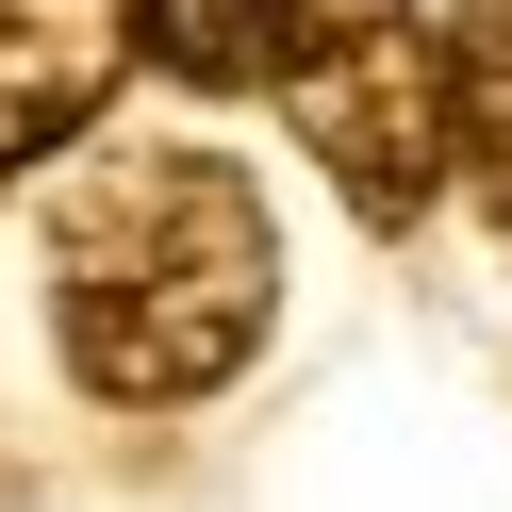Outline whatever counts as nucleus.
I'll list each match as a JSON object with an SVG mask.
<instances>
[{
	"label": "nucleus",
	"mask_w": 512,
	"mask_h": 512,
	"mask_svg": "<svg viewBox=\"0 0 512 512\" xmlns=\"http://www.w3.org/2000/svg\"><path fill=\"white\" fill-rule=\"evenodd\" d=\"M281 248L265 199H248L215 149L182 133H67L50 166V331H67V380L116 413H182L265 347Z\"/></svg>",
	"instance_id": "f257e3e1"
},
{
	"label": "nucleus",
	"mask_w": 512,
	"mask_h": 512,
	"mask_svg": "<svg viewBox=\"0 0 512 512\" xmlns=\"http://www.w3.org/2000/svg\"><path fill=\"white\" fill-rule=\"evenodd\" d=\"M265 83L364 232H413L446 199V34H413V0H281Z\"/></svg>",
	"instance_id": "f03ea898"
},
{
	"label": "nucleus",
	"mask_w": 512,
	"mask_h": 512,
	"mask_svg": "<svg viewBox=\"0 0 512 512\" xmlns=\"http://www.w3.org/2000/svg\"><path fill=\"white\" fill-rule=\"evenodd\" d=\"M446 166L479 182V215L512 232V0L446 17Z\"/></svg>",
	"instance_id": "7ed1b4c3"
},
{
	"label": "nucleus",
	"mask_w": 512,
	"mask_h": 512,
	"mask_svg": "<svg viewBox=\"0 0 512 512\" xmlns=\"http://www.w3.org/2000/svg\"><path fill=\"white\" fill-rule=\"evenodd\" d=\"M116 34H133L166 83L215 100V83H265L281 67V0H116Z\"/></svg>",
	"instance_id": "20e7f679"
}]
</instances>
